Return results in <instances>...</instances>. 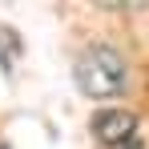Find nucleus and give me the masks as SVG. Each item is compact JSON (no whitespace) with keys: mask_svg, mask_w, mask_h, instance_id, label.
I'll use <instances>...</instances> for the list:
<instances>
[{"mask_svg":"<svg viewBox=\"0 0 149 149\" xmlns=\"http://www.w3.org/2000/svg\"><path fill=\"white\" fill-rule=\"evenodd\" d=\"M73 77H77V89H81L85 97L105 101V97H117L125 89L129 69H125V56L117 49H109V45H89V49L77 56Z\"/></svg>","mask_w":149,"mask_h":149,"instance_id":"obj_1","label":"nucleus"},{"mask_svg":"<svg viewBox=\"0 0 149 149\" xmlns=\"http://www.w3.org/2000/svg\"><path fill=\"white\" fill-rule=\"evenodd\" d=\"M93 133H97L101 145H125L137 133V117L125 113V109H101L93 117Z\"/></svg>","mask_w":149,"mask_h":149,"instance_id":"obj_2","label":"nucleus"},{"mask_svg":"<svg viewBox=\"0 0 149 149\" xmlns=\"http://www.w3.org/2000/svg\"><path fill=\"white\" fill-rule=\"evenodd\" d=\"M0 149H8V145H0Z\"/></svg>","mask_w":149,"mask_h":149,"instance_id":"obj_3","label":"nucleus"}]
</instances>
